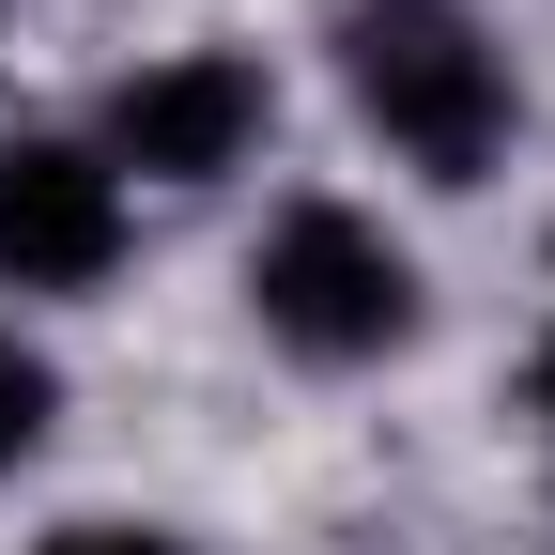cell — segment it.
<instances>
[{"label":"cell","instance_id":"cell-1","mask_svg":"<svg viewBox=\"0 0 555 555\" xmlns=\"http://www.w3.org/2000/svg\"><path fill=\"white\" fill-rule=\"evenodd\" d=\"M339 93H356V124L386 139V155L416 185H494V155L525 139V78L478 0H339Z\"/></svg>","mask_w":555,"mask_h":555},{"label":"cell","instance_id":"cell-2","mask_svg":"<svg viewBox=\"0 0 555 555\" xmlns=\"http://www.w3.org/2000/svg\"><path fill=\"white\" fill-rule=\"evenodd\" d=\"M247 324L294 371H386L416 324H433V278L371 201H278L247 247Z\"/></svg>","mask_w":555,"mask_h":555},{"label":"cell","instance_id":"cell-3","mask_svg":"<svg viewBox=\"0 0 555 555\" xmlns=\"http://www.w3.org/2000/svg\"><path fill=\"white\" fill-rule=\"evenodd\" d=\"M262 124H278V78L247 47H155L139 78H108L93 155H108V185H232L262 155Z\"/></svg>","mask_w":555,"mask_h":555},{"label":"cell","instance_id":"cell-4","mask_svg":"<svg viewBox=\"0 0 555 555\" xmlns=\"http://www.w3.org/2000/svg\"><path fill=\"white\" fill-rule=\"evenodd\" d=\"M124 262V185L93 139H0V294H93Z\"/></svg>","mask_w":555,"mask_h":555},{"label":"cell","instance_id":"cell-5","mask_svg":"<svg viewBox=\"0 0 555 555\" xmlns=\"http://www.w3.org/2000/svg\"><path fill=\"white\" fill-rule=\"evenodd\" d=\"M47 416H62V371H47V339H16V324H0V478H16V463L47 448Z\"/></svg>","mask_w":555,"mask_h":555},{"label":"cell","instance_id":"cell-6","mask_svg":"<svg viewBox=\"0 0 555 555\" xmlns=\"http://www.w3.org/2000/svg\"><path fill=\"white\" fill-rule=\"evenodd\" d=\"M31 555H201L185 525H124V509H93V525H47Z\"/></svg>","mask_w":555,"mask_h":555},{"label":"cell","instance_id":"cell-7","mask_svg":"<svg viewBox=\"0 0 555 555\" xmlns=\"http://www.w3.org/2000/svg\"><path fill=\"white\" fill-rule=\"evenodd\" d=\"M540 433H555V339H540Z\"/></svg>","mask_w":555,"mask_h":555}]
</instances>
